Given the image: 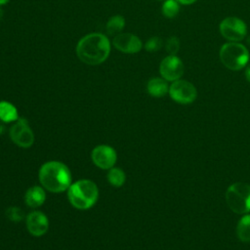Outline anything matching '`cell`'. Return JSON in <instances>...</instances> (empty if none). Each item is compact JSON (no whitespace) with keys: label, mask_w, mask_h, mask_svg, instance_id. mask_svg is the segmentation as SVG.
Returning <instances> with one entry per match:
<instances>
[{"label":"cell","mask_w":250,"mask_h":250,"mask_svg":"<svg viewBox=\"0 0 250 250\" xmlns=\"http://www.w3.org/2000/svg\"><path fill=\"white\" fill-rule=\"evenodd\" d=\"M110 43L102 33H90L82 37L76 46V54L81 62L90 65L104 62L109 56Z\"/></svg>","instance_id":"obj_1"},{"label":"cell","mask_w":250,"mask_h":250,"mask_svg":"<svg viewBox=\"0 0 250 250\" xmlns=\"http://www.w3.org/2000/svg\"><path fill=\"white\" fill-rule=\"evenodd\" d=\"M39 181L49 191L62 192L71 185V174L66 165L59 161L43 164L39 170Z\"/></svg>","instance_id":"obj_2"},{"label":"cell","mask_w":250,"mask_h":250,"mask_svg":"<svg viewBox=\"0 0 250 250\" xmlns=\"http://www.w3.org/2000/svg\"><path fill=\"white\" fill-rule=\"evenodd\" d=\"M67 196L73 207L86 210L97 202L99 188L97 185L90 180H79L70 185Z\"/></svg>","instance_id":"obj_3"},{"label":"cell","mask_w":250,"mask_h":250,"mask_svg":"<svg viewBox=\"0 0 250 250\" xmlns=\"http://www.w3.org/2000/svg\"><path fill=\"white\" fill-rule=\"evenodd\" d=\"M222 63L230 70H240L249 62L250 55L248 49L239 42L225 43L219 52Z\"/></svg>","instance_id":"obj_4"},{"label":"cell","mask_w":250,"mask_h":250,"mask_svg":"<svg viewBox=\"0 0 250 250\" xmlns=\"http://www.w3.org/2000/svg\"><path fill=\"white\" fill-rule=\"evenodd\" d=\"M226 202L236 214L250 212V186L245 183H234L226 191Z\"/></svg>","instance_id":"obj_5"},{"label":"cell","mask_w":250,"mask_h":250,"mask_svg":"<svg viewBox=\"0 0 250 250\" xmlns=\"http://www.w3.org/2000/svg\"><path fill=\"white\" fill-rule=\"evenodd\" d=\"M219 30L222 36L227 40L230 42H239L245 38L247 26L241 19L236 17H228L221 21Z\"/></svg>","instance_id":"obj_6"},{"label":"cell","mask_w":250,"mask_h":250,"mask_svg":"<svg viewBox=\"0 0 250 250\" xmlns=\"http://www.w3.org/2000/svg\"><path fill=\"white\" fill-rule=\"evenodd\" d=\"M169 95L175 102L182 104H188L195 101L197 91L192 83L187 80L178 79L169 87Z\"/></svg>","instance_id":"obj_7"},{"label":"cell","mask_w":250,"mask_h":250,"mask_svg":"<svg viewBox=\"0 0 250 250\" xmlns=\"http://www.w3.org/2000/svg\"><path fill=\"white\" fill-rule=\"evenodd\" d=\"M10 137L17 146L21 147H29L34 142V135L27 121L24 118L20 117L11 127Z\"/></svg>","instance_id":"obj_8"},{"label":"cell","mask_w":250,"mask_h":250,"mask_svg":"<svg viewBox=\"0 0 250 250\" xmlns=\"http://www.w3.org/2000/svg\"><path fill=\"white\" fill-rule=\"evenodd\" d=\"M159 72L166 81H176L184 74V63L176 55L165 57L159 65Z\"/></svg>","instance_id":"obj_9"},{"label":"cell","mask_w":250,"mask_h":250,"mask_svg":"<svg viewBox=\"0 0 250 250\" xmlns=\"http://www.w3.org/2000/svg\"><path fill=\"white\" fill-rule=\"evenodd\" d=\"M113 46L125 54H136L143 48L141 39L132 33H119L112 40Z\"/></svg>","instance_id":"obj_10"},{"label":"cell","mask_w":250,"mask_h":250,"mask_svg":"<svg viewBox=\"0 0 250 250\" xmlns=\"http://www.w3.org/2000/svg\"><path fill=\"white\" fill-rule=\"evenodd\" d=\"M92 159L99 168L110 169L116 162V152L111 146L101 145L93 149Z\"/></svg>","instance_id":"obj_11"},{"label":"cell","mask_w":250,"mask_h":250,"mask_svg":"<svg viewBox=\"0 0 250 250\" xmlns=\"http://www.w3.org/2000/svg\"><path fill=\"white\" fill-rule=\"evenodd\" d=\"M26 228L28 231L35 236L43 235L49 228L48 218L40 211H33L26 217Z\"/></svg>","instance_id":"obj_12"},{"label":"cell","mask_w":250,"mask_h":250,"mask_svg":"<svg viewBox=\"0 0 250 250\" xmlns=\"http://www.w3.org/2000/svg\"><path fill=\"white\" fill-rule=\"evenodd\" d=\"M45 198L46 194L44 189L38 186L28 188L24 195L25 204L31 208H35L42 205L45 201Z\"/></svg>","instance_id":"obj_13"},{"label":"cell","mask_w":250,"mask_h":250,"mask_svg":"<svg viewBox=\"0 0 250 250\" xmlns=\"http://www.w3.org/2000/svg\"><path fill=\"white\" fill-rule=\"evenodd\" d=\"M146 90L150 96L160 98L165 96L169 92V86L164 78L154 77L147 82Z\"/></svg>","instance_id":"obj_14"},{"label":"cell","mask_w":250,"mask_h":250,"mask_svg":"<svg viewBox=\"0 0 250 250\" xmlns=\"http://www.w3.org/2000/svg\"><path fill=\"white\" fill-rule=\"evenodd\" d=\"M19 118L18 110L12 104L2 101L0 102V120L3 122L17 121Z\"/></svg>","instance_id":"obj_15"},{"label":"cell","mask_w":250,"mask_h":250,"mask_svg":"<svg viewBox=\"0 0 250 250\" xmlns=\"http://www.w3.org/2000/svg\"><path fill=\"white\" fill-rule=\"evenodd\" d=\"M236 234L240 241H250V215L246 214L238 221L236 227Z\"/></svg>","instance_id":"obj_16"},{"label":"cell","mask_w":250,"mask_h":250,"mask_svg":"<svg viewBox=\"0 0 250 250\" xmlns=\"http://www.w3.org/2000/svg\"><path fill=\"white\" fill-rule=\"evenodd\" d=\"M125 20L120 15L112 16L106 22V31L109 35L119 34L124 29Z\"/></svg>","instance_id":"obj_17"},{"label":"cell","mask_w":250,"mask_h":250,"mask_svg":"<svg viewBox=\"0 0 250 250\" xmlns=\"http://www.w3.org/2000/svg\"><path fill=\"white\" fill-rule=\"evenodd\" d=\"M125 174L119 168H110L107 173V180L113 187H121L125 182Z\"/></svg>","instance_id":"obj_18"},{"label":"cell","mask_w":250,"mask_h":250,"mask_svg":"<svg viewBox=\"0 0 250 250\" xmlns=\"http://www.w3.org/2000/svg\"><path fill=\"white\" fill-rule=\"evenodd\" d=\"M180 12V6L176 0H166L162 5V14L168 19L175 18Z\"/></svg>","instance_id":"obj_19"},{"label":"cell","mask_w":250,"mask_h":250,"mask_svg":"<svg viewBox=\"0 0 250 250\" xmlns=\"http://www.w3.org/2000/svg\"><path fill=\"white\" fill-rule=\"evenodd\" d=\"M6 216L10 221L18 223V222H21L23 220L24 213L21 208H19L17 206H13V207H9L7 209Z\"/></svg>","instance_id":"obj_20"},{"label":"cell","mask_w":250,"mask_h":250,"mask_svg":"<svg viewBox=\"0 0 250 250\" xmlns=\"http://www.w3.org/2000/svg\"><path fill=\"white\" fill-rule=\"evenodd\" d=\"M162 39L158 36H152L150 37L145 44V49L147 51V52H156L158 51L159 49H161L162 47Z\"/></svg>","instance_id":"obj_21"},{"label":"cell","mask_w":250,"mask_h":250,"mask_svg":"<svg viewBox=\"0 0 250 250\" xmlns=\"http://www.w3.org/2000/svg\"><path fill=\"white\" fill-rule=\"evenodd\" d=\"M166 51L169 55H176L180 50V40L176 36H171L167 39L165 44Z\"/></svg>","instance_id":"obj_22"},{"label":"cell","mask_w":250,"mask_h":250,"mask_svg":"<svg viewBox=\"0 0 250 250\" xmlns=\"http://www.w3.org/2000/svg\"><path fill=\"white\" fill-rule=\"evenodd\" d=\"M177 1L180 2L183 5H190V4L194 3V2H196L197 0H177Z\"/></svg>","instance_id":"obj_23"},{"label":"cell","mask_w":250,"mask_h":250,"mask_svg":"<svg viewBox=\"0 0 250 250\" xmlns=\"http://www.w3.org/2000/svg\"><path fill=\"white\" fill-rule=\"evenodd\" d=\"M245 78L250 83V65H248L245 70Z\"/></svg>","instance_id":"obj_24"},{"label":"cell","mask_w":250,"mask_h":250,"mask_svg":"<svg viewBox=\"0 0 250 250\" xmlns=\"http://www.w3.org/2000/svg\"><path fill=\"white\" fill-rule=\"evenodd\" d=\"M10 0H0V6H3V5H6Z\"/></svg>","instance_id":"obj_25"},{"label":"cell","mask_w":250,"mask_h":250,"mask_svg":"<svg viewBox=\"0 0 250 250\" xmlns=\"http://www.w3.org/2000/svg\"><path fill=\"white\" fill-rule=\"evenodd\" d=\"M4 129H5V128H4V125L0 122V135L4 132Z\"/></svg>","instance_id":"obj_26"},{"label":"cell","mask_w":250,"mask_h":250,"mask_svg":"<svg viewBox=\"0 0 250 250\" xmlns=\"http://www.w3.org/2000/svg\"><path fill=\"white\" fill-rule=\"evenodd\" d=\"M3 15H4V11H3V9L0 7V21L2 20V18H3Z\"/></svg>","instance_id":"obj_27"},{"label":"cell","mask_w":250,"mask_h":250,"mask_svg":"<svg viewBox=\"0 0 250 250\" xmlns=\"http://www.w3.org/2000/svg\"><path fill=\"white\" fill-rule=\"evenodd\" d=\"M158 1H160V0H158Z\"/></svg>","instance_id":"obj_28"}]
</instances>
